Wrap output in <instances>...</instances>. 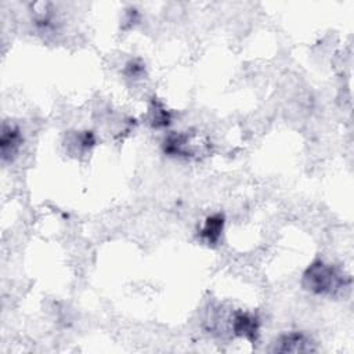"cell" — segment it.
<instances>
[{
	"label": "cell",
	"instance_id": "obj_1",
	"mask_svg": "<svg viewBox=\"0 0 354 354\" xmlns=\"http://www.w3.org/2000/svg\"><path fill=\"white\" fill-rule=\"evenodd\" d=\"M350 277L343 270L322 260L313 261L303 274V286L319 296H339L350 286Z\"/></svg>",
	"mask_w": 354,
	"mask_h": 354
},
{
	"label": "cell",
	"instance_id": "obj_2",
	"mask_svg": "<svg viewBox=\"0 0 354 354\" xmlns=\"http://www.w3.org/2000/svg\"><path fill=\"white\" fill-rule=\"evenodd\" d=\"M163 152L169 156L177 158H192L195 156L194 136L188 131H174L166 136L162 144Z\"/></svg>",
	"mask_w": 354,
	"mask_h": 354
},
{
	"label": "cell",
	"instance_id": "obj_3",
	"mask_svg": "<svg viewBox=\"0 0 354 354\" xmlns=\"http://www.w3.org/2000/svg\"><path fill=\"white\" fill-rule=\"evenodd\" d=\"M231 330L235 336L243 337L250 343H256L260 333V321L257 315L239 310L231 317Z\"/></svg>",
	"mask_w": 354,
	"mask_h": 354
},
{
	"label": "cell",
	"instance_id": "obj_4",
	"mask_svg": "<svg viewBox=\"0 0 354 354\" xmlns=\"http://www.w3.org/2000/svg\"><path fill=\"white\" fill-rule=\"evenodd\" d=\"M22 145V134L17 126L3 124L0 148H1V159L3 162H12L18 155Z\"/></svg>",
	"mask_w": 354,
	"mask_h": 354
},
{
	"label": "cell",
	"instance_id": "obj_5",
	"mask_svg": "<svg viewBox=\"0 0 354 354\" xmlns=\"http://www.w3.org/2000/svg\"><path fill=\"white\" fill-rule=\"evenodd\" d=\"M277 353H306L313 351V342L301 332H289L278 337L275 343Z\"/></svg>",
	"mask_w": 354,
	"mask_h": 354
},
{
	"label": "cell",
	"instance_id": "obj_6",
	"mask_svg": "<svg viewBox=\"0 0 354 354\" xmlns=\"http://www.w3.org/2000/svg\"><path fill=\"white\" fill-rule=\"evenodd\" d=\"M224 228V216L221 213L212 214L206 218L205 224L199 231V236L209 246H214L218 243Z\"/></svg>",
	"mask_w": 354,
	"mask_h": 354
},
{
	"label": "cell",
	"instance_id": "obj_7",
	"mask_svg": "<svg viewBox=\"0 0 354 354\" xmlns=\"http://www.w3.org/2000/svg\"><path fill=\"white\" fill-rule=\"evenodd\" d=\"M171 116L169 113V111L165 108V105L159 101H152L151 105V123L153 127L160 129V127H166L170 124Z\"/></svg>",
	"mask_w": 354,
	"mask_h": 354
},
{
	"label": "cell",
	"instance_id": "obj_8",
	"mask_svg": "<svg viewBox=\"0 0 354 354\" xmlns=\"http://www.w3.org/2000/svg\"><path fill=\"white\" fill-rule=\"evenodd\" d=\"M144 69H145V65L142 62H140L138 59H131L130 62L126 64V75L131 79H138L142 76L144 73Z\"/></svg>",
	"mask_w": 354,
	"mask_h": 354
}]
</instances>
